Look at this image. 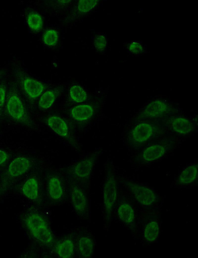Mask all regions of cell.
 I'll return each instance as SVG.
<instances>
[{
	"label": "cell",
	"instance_id": "cell-1",
	"mask_svg": "<svg viewBox=\"0 0 198 258\" xmlns=\"http://www.w3.org/2000/svg\"><path fill=\"white\" fill-rule=\"evenodd\" d=\"M41 208L29 204L20 215V221L35 243L50 250L56 239L49 219Z\"/></svg>",
	"mask_w": 198,
	"mask_h": 258
},
{
	"label": "cell",
	"instance_id": "cell-2",
	"mask_svg": "<svg viewBox=\"0 0 198 258\" xmlns=\"http://www.w3.org/2000/svg\"><path fill=\"white\" fill-rule=\"evenodd\" d=\"M169 134L157 121H131L124 135V144L131 150L138 151L149 142Z\"/></svg>",
	"mask_w": 198,
	"mask_h": 258
},
{
	"label": "cell",
	"instance_id": "cell-3",
	"mask_svg": "<svg viewBox=\"0 0 198 258\" xmlns=\"http://www.w3.org/2000/svg\"><path fill=\"white\" fill-rule=\"evenodd\" d=\"M183 140V137L171 134L156 138L137 151L133 158V163L142 167L157 162L173 152Z\"/></svg>",
	"mask_w": 198,
	"mask_h": 258
},
{
	"label": "cell",
	"instance_id": "cell-4",
	"mask_svg": "<svg viewBox=\"0 0 198 258\" xmlns=\"http://www.w3.org/2000/svg\"><path fill=\"white\" fill-rule=\"evenodd\" d=\"M117 183L140 210L161 207L163 197L153 187L123 177H117Z\"/></svg>",
	"mask_w": 198,
	"mask_h": 258
},
{
	"label": "cell",
	"instance_id": "cell-5",
	"mask_svg": "<svg viewBox=\"0 0 198 258\" xmlns=\"http://www.w3.org/2000/svg\"><path fill=\"white\" fill-rule=\"evenodd\" d=\"M161 224L160 209L141 210L132 237L143 246L154 245L159 239Z\"/></svg>",
	"mask_w": 198,
	"mask_h": 258
},
{
	"label": "cell",
	"instance_id": "cell-6",
	"mask_svg": "<svg viewBox=\"0 0 198 258\" xmlns=\"http://www.w3.org/2000/svg\"><path fill=\"white\" fill-rule=\"evenodd\" d=\"M40 164L37 158L29 155L19 154L12 157L0 175L3 194L12 190L18 182Z\"/></svg>",
	"mask_w": 198,
	"mask_h": 258
},
{
	"label": "cell",
	"instance_id": "cell-7",
	"mask_svg": "<svg viewBox=\"0 0 198 258\" xmlns=\"http://www.w3.org/2000/svg\"><path fill=\"white\" fill-rule=\"evenodd\" d=\"M118 191L117 176L113 162L108 161L105 165V174L102 180V216L104 229L108 231L113 220Z\"/></svg>",
	"mask_w": 198,
	"mask_h": 258
},
{
	"label": "cell",
	"instance_id": "cell-8",
	"mask_svg": "<svg viewBox=\"0 0 198 258\" xmlns=\"http://www.w3.org/2000/svg\"><path fill=\"white\" fill-rule=\"evenodd\" d=\"M4 113L10 120L18 125L32 130L38 129L15 82L7 87Z\"/></svg>",
	"mask_w": 198,
	"mask_h": 258
},
{
	"label": "cell",
	"instance_id": "cell-9",
	"mask_svg": "<svg viewBox=\"0 0 198 258\" xmlns=\"http://www.w3.org/2000/svg\"><path fill=\"white\" fill-rule=\"evenodd\" d=\"M102 151V148H99L87 153L64 169L63 173L89 193L94 170Z\"/></svg>",
	"mask_w": 198,
	"mask_h": 258
},
{
	"label": "cell",
	"instance_id": "cell-10",
	"mask_svg": "<svg viewBox=\"0 0 198 258\" xmlns=\"http://www.w3.org/2000/svg\"><path fill=\"white\" fill-rule=\"evenodd\" d=\"M40 165L18 182L12 189L29 204L42 207L45 203Z\"/></svg>",
	"mask_w": 198,
	"mask_h": 258
},
{
	"label": "cell",
	"instance_id": "cell-11",
	"mask_svg": "<svg viewBox=\"0 0 198 258\" xmlns=\"http://www.w3.org/2000/svg\"><path fill=\"white\" fill-rule=\"evenodd\" d=\"M43 184L45 202L49 205H59L67 200L68 185L63 172L52 169L47 171Z\"/></svg>",
	"mask_w": 198,
	"mask_h": 258
},
{
	"label": "cell",
	"instance_id": "cell-12",
	"mask_svg": "<svg viewBox=\"0 0 198 258\" xmlns=\"http://www.w3.org/2000/svg\"><path fill=\"white\" fill-rule=\"evenodd\" d=\"M182 113V109L177 104L163 97H155L144 105L131 121H159Z\"/></svg>",
	"mask_w": 198,
	"mask_h": 258
},
{
	"label": "cell",
	"instance_id": "cell-13",
	"mask_svg": "<svg viewBox=\"0 0 198 258\" xmlns=\"http://www.w3.org/2000/svg\"><path fill=\"white\" fill-rule=\"evenodd\" d=\"M140 211L132 199L118 186L113 220H115L128 230L132 236L135 230Z\"/></svg>",
	"mask_w": 198,
	"mask_h": 258
},
{
	"label": "cell",
	"instance_id": "cell-14",
	"mask_svg": "<svg viewBox=\"0 0 198 258\" xmlns=\"http://www.w3.org/2000/svg\"><path fill=\"white\" fill-rule=\"evenodd\" d=\"M14 82L28 104L33 108L41 95L50 85L30 76L19 65L16 64L13 71Z\"/></svg>",
	"mask_w": 198,
	"mask_h": 258
},
{
	"label": "cell",
	"instance_id": "cell-15",
	"mask_svg": "<svg viewBox=\"0 0 198 258\" xmlns=\"http://www.w3.org/2000/svg\"><path fill=\"white\" fill-rule=\"evenodd\" d=\"M67 180L68 198L74 213L79 219L86 221H90L91 207L89 192L73 181L68 178Z\"/></svg>",
	"mask_w": 198,
	"mask_h": 258
},
{
	"label": "cell",
	"instance_id": "cell-16",
	"mask_svg": "<svg viewBox=\"0 0 198 258\" xmlns=\"http://www.w3.org/2000/svg\"><path fill=\"white\" fill-rule=\"evenodd\" d=\"M197 116L192 118L175 114L157 121L169 134L181 137L190 136L198 129Z\"/></svg>",
	"mask_w": 198,
	"mask_h": 258
},
{
	"label": "cell",
	"instance_id": "cell-17",
	"mask_svg": "<svg viewBox=\"0 0 198 258\" xmlns=\"http://www.w3.org/2000/svg\"><path fill=\"white\" fill-rule=\"evenodd\" d=\"M44 123L57 135L63 139L75 150H81V146L68 119L57 114H51L44 119Z\"/></svg>",
	"mask_w": 198,
	"mask_h": 258
},
{
	"label": "cell",
	"instance_id": "cell-18",
	"mask_svg": "<svg viewBox=\"0 0 198 258\" xmlns=\"http://www.w3.org/2000/svg\"><path fill=\"white\" fill-rule=\"evenodd\" d=\"M99 104L98 103L85 102L77 104L67 111L68 120L73 127L83 129L88 126L98 113Z\"/></svg>",
	"mask_w": 198,
	"mask_h": 258
},
{
	"label": "cell",
	"instance_id": "cell-19",
	"mask_svg": "<svg viewBox=\"0 0 198 258\" xmlns=\"http://www.w3.org/2000/svg\"><path fill=\"white\" fill-rule=\"evenodd\" d=\"M76 255L80 258H91L94 256L96 241L92 232L85 227L74 231Z\"/></svg>",
	"mask_w": 198,
	"mask_h": 258
},
{
	"label": "cell",
	"instance_id": "cell-20",
	"mask_svg": "<svg viewBox=\"0 0 198 258\" xmlns=\"http://www.w3.org/2000/svg\"><path fill=\"white\" fill-rule=\"evenodd\" d=\"M198 182V162L184 166L176 176L173 184L175 188L190 189L197 186Z\"/></svg>",
	"mask_w": 198,
	"mask_h": 258
},
{
	"label": "cell",
	"instance_id": "cell-21",
	"mask_svg": "<svg viewBox=\"0 0 198 258\" xmlns=\"http://www.w3.org/2000/svg\"><path fill=\"white\" fill-rule=\"evenodd\" d=\"M99 3L98 0H77L64 18V22L69 23L89 15L99 7Z\"/></svg>",
	"mask_w": 198,
	"mask_h": 258
},
{
	"label": "cell",
	"instance_id": "cell-22",
	"mask_svg": "<svg viewBox=\"0 0 198 258\" xmlns=\"http://www.w3.org/2000/svg\"><path fill=\"white\" fill-rule=\"evenodd\" d=\"M50 251L57 258H73L76 255L74 232L56 240Z\"/></svg>",
	"mask_w": 198,
	"mask_h": 258
},
{
	"label": "cell",
	"instance_id": "cell-23",
	"mask_svg": "<svg viewBox=\"0 0 198 258\" xmlns=\"http://www.w3.org/2000/svg\"><path fill=\"white\" fill-rule=\"evenodd\" d=\"M64 88L63 85H59L46 89L41 95L37 102L39 109L43 111L50 109L63 93Z\"/></svg>",
	"mask_w": 198,
	"mask_h": 258
},
{
	"label": "cell",
	"instance_id": "cell-24",
	"mask_svg": "<svg viewBox=\"0 0 198 258\" xmlns=\"http://www.w3.org/2000/svg\"><path fill=\"white\" fill-rule=\"evenodd\" d=\"M88 99V93L83 86L76 83L71 85L68 92V100L69 102L79 104L86 102Z\"/></svg>",
	"mask_w": 198,
	"mask_h": 258
},
{
	"label": "cell",
	"instance_id": "cell-25",
	"mask_svg": "<svg viewBox=\"0 0 198 258\" xmlns=\"http://www.w3.org/2000/svg\"><path fill=\"white\" fill-rule=\"evenodd\" d=\"M70 0H52L45 1V6L52 14H58L67 11L73 3Z\"/></svg>",
	"mask_w": 198,
	"mask_h": 258
},
{
	"label": "cell",
	"instance_id": "cell-26",
	"mask_svg": "<svg viewBox=\"0 0 198 258\" xmlns=\"http://www.w3.org/2000/svg\"><path fill=\"white\" fill-rule=\"evenodd\" d=\"M26 22L29 28L34 32L40 31L43 27V18L35 11H30L27 13Z\"/></svg>",
	"mask_w": 198,
	"mask_h": 258
},
{
	"label": "cell",
	"instance_id": "cell-27",
	"mask_svg": "<svg viewBox=\"0 0 198 258\" xmlns=\"http://www.w3.org/2000/svg\"><path fill=\"white\" fill-rule=\"evenodd\" d=\"M44 45L47 47H52L57 45L59 40V34L54 28H49L46 30L42 37Z\"/></svg>",
	"mask_w": 198,
	"mask_h": 258
},
{
	"label": "cell",
	"instance_id": "cell-28",
	"mask_svg": "<svg viewBox=\"0 0 198 258\" xmlns=\"http://www.w3.org/2000/svg\"><path fill=\"white\" fill-rule=\"evenodd\" d=\"M93 44L97 52L103 53L107 49L108 45L107 37L103 33H97L93 38Z\"/></svg>",
	"mask_w": 198,
	"mask_h": 258
},
{
	"label": "cell",
	"instance_id": "cell-29",
	"mask_svg": "<svg viewBox=\"0 0 198 258\" xmlns=\"http://www.w3.org/2000/svg\"><path fill=\"white\" fill-rule=\"evenodd\" d=\"M128 52L132 55L138 56L144 54L146 52L145 45L142 42L133 40L128 43L126 47Z\"/></svg>",
	"mask_w": 198,
	"mask_h": 258
},
{
	"label": "cell",
	"instance_id": "cell-30",
	"mask_svg": "<svg viewBox=\"0 0 198 258\" xmlns=\"http://www.w3.org/2000/svg\"><path fill=\"white\" fill-rule=\"evenodd\" d=\"M7 92V85L0 83V121H2L5 116L4 108Z\"/></svg>",
	"mask_w": 198,
	"mask_h": 258
},
{
	"label": "cell",
	"instance_id": "cell-31",
	"mask_svg": "<svg viewBox=\"0 0 198 258\" xmlns=\"http://www.w3.org/2000/svg\"><path fill=\"white\" fill-rule=\"evenodd\" d=\"M12 158L9 152L0 148V171H2Z\"/></svg>",
	"mask_w": 198,
	"mask_h": 258
},
{
	"label": "cell",
	"instance_id": "cell-32",
	"mask_svg": "<svg viewBox=\"0 0 198 258\" xmlns=\"http://www.w3.org/2000/svg\"><path fill=\"white\" fill-rule=\"evenodd\" d=\"M2 194H3V193H2L1 184L0 180V198L1 197V196Z\"/></svg>",
	"mask_w": 198,
	"mask_h": 258
},
{
	"label": "cell",
	"instance_id": "cell-33",
	"mask_svg": "<svg viewBox=\"0 0 198 258\" xmlns=\"http://www.w3.org/2000/svg\"><path fill=\"white\" fill-rule=\"evenodd\" d=\"M4 74V72L3 71L0 70V79L2 78Z\"/></svg>",
	"mask_w": 198,
	"mask_h": 258
}]
</instances>
